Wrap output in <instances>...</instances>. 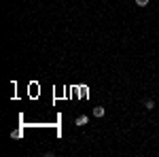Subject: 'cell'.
Here are the masks:
<instances>
[{
	"mask_svg": "<svg viewBox=\"0 0 159 157\" xmlns=\"http://www.w3.org/2000/svg\"><path fill=\"white\" fill-rule=\"evenodd\" d=\"M104 115H106L104 106H96V109H93V117H104Z\"/></svg>",
	"mask_w": 159,
	"mask_h": 157,
	"instance_id": "obj_1",
	"label": "cell"
},
{
	"mask_svg": "<svg viewBox=\"0 0 159 157\" xmlns=\"http://www.w3.org/2000/svg\"><path fill=\"white\" fill-rule=\"evenodd\" d=\"M144 109H148V110H153V109H155V102H153L151 98H148V100H144Z\"/></svg>",
	"mask_w": 159,
	"mask_h": 157,
	"instance_id": "obj_3",
	"label": "cell"
},
{
	"mask_svg": "<svg viewBox=\"0 0 159 157\" xmlns=\"http://www.w3.org/2000/svg\"><path fill=\"white\" fill-rule=\"evenodd\" d=\"M136 4H138V7H147L148 0H136Z\"/></svg>",
	"mask_w": 159,
	"mask_h": 157,
	"instance_id": "obj_4",
	"label": "cell"
},
{
	"mask_svg": "<svg viewBox=\"0 0 159 157\" xmlns=\"http://www.w3.org/2000/svg\"><path fill=\"white\" fill-rule=\"evenodd\" d=\"M87 121H89V117H87V115H81V117H76L74 123H76V125H87Z\"/></svg>",
	"mask_w": 159,
	"mask_h": 157,
	"instance_id": "obj_2",
	"label": "cell"
}]
</instances>
